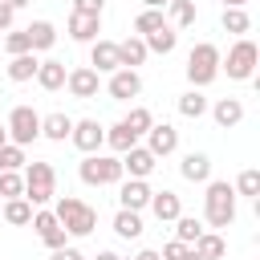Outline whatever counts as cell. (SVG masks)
Here are the masks:
<instances>
[{
	"mask_svg": "<svg viewBox=\"0 0 260 260\" xmlns=\"http://www.w3.org/2000/svg\"><path fill=\"white\" fill-rule=\"evenodd\" d=\"M150 211H154V219L158 223H175L179 215H183V207H179V195L175 191H150V203H146Z\"/></svg>",
	"mask_w": 260,
	"mask_h": 260,
	"instance_id": "obj_14",
	"label": "cell"
},
{
	"mask_svg": "<svg viewBox=\"0 0 260 260\" xmlns=\"http://www.w3.org/2000/svg\"><path fill=\"white\" fill-rule=\"evenodd\" d=\"M142 4H146V8H162L167 0H142Z\"/></svg>",
	"mask_w": 260,
	"mask_h": 260,
	"instance_id": "obj_47",
	"label": "cell"
},
{
	"mask_svg": "<svg viewBox=\"0 0 260 260\" xmlns=\"http://www.w3.org/2000/svg\"><path fill=\"white\" fill-rule=\"evenodd\" d=\"M118 203L130 207V211H142V207L150 203V187H146V179H126V183L118 187Z\"/></svg>",
	"mask_w": 260,
	"mask_h": 260,
	"instance_id": "obj_16",
	"label": "cell"
},
{
	"mask_svg": "<svg viewBox=\"0 0 260 260\" xmlns=\"http://www.w3.org/2000/svg\"><path fill=\"white\" fill-rule=\"evenodd\" d=\"M98 32H102V16H93V12H73L69 16V37L73 41H98Z\"/></svg>",
	"mask_w": 260,
	"mask_h": 260,
	"instance_id": "obj_18",
	"label": "cell"
},
{
	"mask_svg": "<svg viewBox=\"0 0 260 260\" xmlns=\"http://www.w3.org/2000/svg\"><path fill=\"white\" fill-rule=\"evenodd\" d=\"M53 215H57V223L69 232V236H89L93 228H98V211L89 207V203H81V199H73V195H65V199H57V207H53Z\"/></svg>",
	"mask_w": 260,
	"mask_h": 260,
	"instance_id": "obj_3",
	"label": "cell"
},
{
	"mask_svg": "<svg viewBox=\"0 0 260 260\" xmlns=\"http://www.w3.org/2000/svg\"><path fill=\"white\" fill-rule=\"evenodd\" d=\"M211 118H215V126L232 130V126L244 122V102H240V98H219V102L211 106Z\"/></svg>",
	"mask_w": 260,
	"mask_h": 260,
	"instance_id": "obj_17",
	"label": "cell"
},
{
	"mask_svg": "<svg viewBox=\"0 0 260 260\" xmlns=\"http://www.w3.org/2000/svg\"><path fill=\"white\" fill-rule=\"evenodd\" d=\"M69 130H73V118H69V114H49V118H41V134L53 138V142H65Z\"/></svg>",
	"mask_w": 260,
	"mask_h": 260,
	"instance_id": "obj_25",
	"label": "cell"
},
{
	"mask_svg": "<svg viewBox=\"0 0 260 260\" xmlns=\"http://www.w3.org/2000/svg\"><path fill=\"white\" fill-rule=\"evenodd\" d=\"M171 20H175L179 28L195 24V4H191V0H171Z\"/></svg>",
	"mask_w": 260,
	"mask_h": 260,
	"instance_id": "obj_36",
	"label": "cell"
},
{
	"mask_svg": "<svg viewBox=\"0 0 260 260\" xmlns=\"http://www.w3.org/2000/svg\"><path fill=\"white\" fill-rule=\"evenodd\" d=\"M232 191H240V195H260V171H240V179H236V187Z\"/></svg>",
	"mask_w": 260,
	"mask_h": 260,
	"instance_id": "obj_38",
	"label": "cell"
},
{
	"mask_svg": "<svg viewBox=\"0 0 260 260\" xmlns=\"http://www.w3.org/2000/svg\"><path fill=\"white\" fill-rule=\"evenodd\" d=\"M219 49L211 45V41H199L195 49H191V57H187V81H191V89H203V85H211L215 77H219Z\"/></svg>",
	"mask_w": 260,
	"mask_h": 260,
	"instance_id": "obj_2",
	"label": "cell"
},
{
	"mask_svg": "<svg viewBox=\"0 0 260 260\" xmlns=\"http://www.w3.org/2000/svg\"><path fill=\"white\" fill-rule=\"evenodd\" d=\"M154 154L146 150V146H130V150H122V171L130 175V179H146L150 171H154Z\"/></svg>",
	"mask_w": 260,
	"mask_h": 260,
	"instance_id": "obj_12",
	"label": "cell"
},
{
	"mask_svg": "<svg viewBox=\"0 0 260 260\" xmlns=\"http://www.w3.org/2000/svg\"><path fill=\"white\" fill-rule=\"evenodd\" d=\"M65 85H69V93H73V98H81V102L98 98V73H93L89 65H81V69H69Z\"/></svg>",
	"mask_w": 260,
	"mask_h": 260,
	"instance_id": "obj_13",
	"label": "cell"
},
{
	"mask_svg": "<svg viewBox=\"0 0 260 260\" xmlns=\"http://www.w3.org/2000/svg\"><path fill=\"white\" fill-rule=\"evenodd\" d=\"M248 24H252V20H248L244 8H223V28H228V32L240 37V32H248Z\"/></svg>",
	"mask_w": 260,
	"mask_h": 260,
	"instance_id": "obj_37",
	"label": "cell"
},
{
	"mask_svg": "<svg viewBox=\"0 0 260 260\" xmlns=\"http://www.w3.org/2000/svg\"><path fill=\"white\" fill-rule=\"evenodd\" d=\"M122 122H126V126H130V130H134L138 138H142V134H146L150 126H154V118H150V110H142V106H134V110H130V114L122 118Z\"/></svg>",
	"mask_w": 260,
	"mask_h": 260,
	"instance_id": "obj_34",
	"label": "cell"
},
{
	"mask_svg": "<svg viewBox=\"0 0 260 260\" xmlns=\"http://www.w3.org/2000/svg\"><path fill=\"white\" fill-rule=\"evenodd\" d=\"M122 158H110V154H85L81 158V183H89V187H114V183H122Z\"/></svg>",
	"mask_w": 260,
	"mask_h": 260,
	"instance_id": "obj_4",
	"label": "cell"
},
{
	"mask_svg": "<svg viewBox=\"0 0 260 260\" xmlns=\"http://www.w3.org/2000/svg\"><path fill=\"white\" fill-rule=\"evenodd\" d=\"M4 49H8L12 57H16V53H32V45H28V32H24V28L8 32V37H4Z\"/></svg>",
	"mask_w": 260,
	"mask_h": 260,
	"instance_id": "obj_39",
	"label": "cell"
},
{
	"mask_svg": "<svg viewBox=\"0 0 260 260\" xmlns=\"http://www.w3.org/2000/svg\"><path fill=\"white\" fill-rule=\"evenodd\" d=\"M146 150H150L154 158H167V154H175V150H179V130H175L171 122H158V126H150V130H146Z\"/></svg>",
	"mask_w": 260,
	"mask_h": 260,
	"instance_id": "obj_10",
	"label": "cell"
},
{
	"mask_svg": "<svg viewBox=\"0 0 260 260\" xmlns=\"http://www.w3.org/2000/svg\"><path fill=\"white\" fill-rule=\"evenodd\" d=\"M53 260H85L77 248H53Z\"/></svg>",
	"mask_w": 260,
	"mask_h": 260,
	"instance_id": "obj_43",
	"label": "cell"
},
{
	"mask_svg": "<svg viewBox=\"0 0 260 260\" xmlns=\"http://www.w3.org/2000/svg\"><path fill=\"white\" fill-rule=\"evenodd\" d=\"M142 41H146V53H162V57H167V53H175V45H179V37H175V28H171V24H162V28L146 32Z\"/></svg>",
	"mask_w": 260,
	"mask_h": 260,
	"instance_id": "obj_23",
	"label": "cell"
},
{
	"mask_svg": "<svg viewBox=\"0 0 260 260\" xmlns=\"http://www.w3.org/2000/svg\"><path fill=\"white\" fill-rule=\"evenodd\" d=\"M106 142H110V146H114V150L122 154V150L138 146V134H134V130H130L126 122H118V126H110V130H106Z\"/></svg>",
	"mask_w": 260,
	"mask_h": 260,
	"instance_id": "obj_29",
	"label": "cell"
},
{
	"mask_svg": "<svg viewBox=\"0 0 260 260\" xmlns=\"http://www.w3.org/2000/svg\"><path fill=\"white\" fill-rule=\"evenodd\" d=\"M20 179H24V199H28L32 207H45V203L53 199V183H57V175H53L49 162H28Z\"/></svg>",
	"mask_w": 260,
	"mask_h": 260,
	"instance_id": "obj_5",
	"label": "cell"
},
{
	"mask_svg": "<svg viewBox=\"0 0 260 260\" xmlns=\"http://www.w3.org/2000/svg\"><path fill=\"white\" fill-rule=\"evenodd\" d=\"M114 232H118L122 240H138V236H142V215L130 211V207H122V211L114 215Z\"/></svg>",
	"mask_w": 260,
	"mask_h": 260,
	"instance_id": "obj_27",
	"label": "cell"
},
{
	"mask_svg": "<svg viewBox=\"0 0 260 260\" xmlns=\"http://www.w3.org/2000/svg\"><path fill=\"white\" fill-rule=\"evenodd\" d=\"M203 215H207V223L211 228H232V219H236V191H232V183H223V179H207V195H203Z\"/></svg>",
	"mask_w": 260,
	"mask_h": 260,
	"instance_id": "obj_1",
	"label": "cell"
},
{
	"mask_svg": "<svg viewBox=\"0 0 260 260\" xmlns=\"http://www.w3.org/2000/svg\"><path fill=\"white\" fill-rule=\"evenodd\" d=\"M179 171H183V179H187V183H207V179H211V158L191 150V154L183 158V167H179Z\"/></svg>",
	"mask_w": 260,
	"mask_h": 260,
	"instance_id": "obj_21",
	"label": "cell"
},
{
	"mask_svg": "<svg viewBox=\"0 0 260 260\" xmlns=\"http://www.w3.org/2000/svg\"><path fill=\"white\" fill-rule=\"evenodd\" d=\"M4 4H12V8H24V4H28V0H4Z\"/></svg>",
	"mask_w": 260,
	"mask_h": 260,
	"instance_id": "obj_48",
	"label": "cell"
},
{
	"mask_svg": "<svg viewBox=\"0 0 260 260\" xmlns=\"http://www.w3.org/2000/svg\"><path fill=\"white\" fill-rule=\"evenodd\" d=\"M162 24H167V20H162V12H158V8H142V12H138V20H134V32H138V37H146V32H154V28H162Z\"/></svg>",
	"mask_w": 260,
	"mask_h": 260,
	"instance_id": "obj_32",
	"label": "cell"
},
{
	"mask_svg": "<svg viewBox=\"0 0 260 260\" xmlns=\"http://www.w3.org/2000/svg\"><path fill=\"white\" fill-rule=\"evenodd\" d=\"M69 138H73V146H77L81 154H93V150H102V142H106V130H102L93 118H81V122H73Z\"/></svg>",
	"mask_w": 260,
	"mask_h": 260,
	"instance_id": "obj_9",
	"label": "cell"
},
{
	"mask_svg": "<svg viewBox=\"0 0 260 260\" xmlns=\"http://www.w3.org/2000/svg\"><path fill=\"white\" fill-rule=\"evenodd\" d=\"M179 114H183V118H203V114H207V98H203L199 89H187V93L179 98Z\"/></svg>",
	"mask_w": 260,
	"mask_h": 260,
	"instance_id": "obj_30",
	"label": "cell"
},
{
	"mask_svg": "<svg viewBox=\"0 0 260 260\" xmlns=\"http://www.w3.org/2000/svg\"><path fill=\"white\" fill-rule=\"evenodd\" d=\"M24 32H28V45H32V53H41V49H53V45H57V28H53L49 20H32Z\"/></svg>",
	"mask_w": 260,
	"mask_h": 260,
	"instance_id": "obj_22",
	"label": "cell"
},
{
	"mask_svg": "<svg viewBox=\"0 0 260 260\" xmlns=\"http://www.w3.org/2000/svg\"><path fill=\"white\" fill-rule=\"evenodd\" d=\"M146 61V41L142 37H126L122 45H118V69H134V65H142Z\"/></svg>",
	"mask_w": 260,
	"mask_h": 260,
	"instance_id": "obj_19",
	"label": "cell"
},
{
	"mask_svg": "<svg viewBox=\"0 0 260 260\" xmlns=\"http://www.w3.org/2000/svg\"><path fill=\"white\" fill-rule=\"evenodd\" d=\"M93 260H122V256H118V252H98Z\"/></svg>",
	"mask_w": 260,
	"mask_h": 260,
	"instance_id": "obj_45",
	"label": "cell"
},
{
	"mask_svg": "<svg viewBox=\"0 0 260 260\" xmlns=\"http://www.w3.org/2000/svg\"><path fill=\"white\" fill-rule=\"evenodd\" d=\"M203 236V223L195 219V215H179L175 219V240H183V244H195Z\"/></svg>",
	"mask_w": 260,
	"mask_h": 260,
	"instance_id": "obj_31",
	"label": "cell"
},
{
	"mask_svg": "<svg viewBox=\"0 0 260 260\" xmlns=\"http://www.w3.org/2000/svg\"><path fill=\"white\" fill-rule=\"evenodd\" d=\"M20 167H24V146L4 142L0 146V171H20Z\"/></svg>",
	"mask_w": 260,
	"mask_h": 260,
	"instance_id": "obj_33",
	"label": "cell"
},
{
	"mask_svg": "<svg viewBox=\"0 0 260 260\" xmlns=\"http://www.w3.org/2000/svg\"><path fill=\"white\" fill-rule=\"evenodd\" d=\"M65 77H69V73H65V61H41V65H37V85H41V89H49V93H53V89H61V85H65Z\"/></svg>",
	"mask_w": 260,
	"mask_h": 260,
	"instance_id": "obj_20",
	"label": "cell"
},
{
	"mask_svg": "<svg viewBox=\"0 0 260 260\" xmlns=\"http://www.w3.org/2000/svg\"><path fill=\"white\" fill-rule=\"evenodd\" d=\"M0 215H4L8 223H16V228H24V223L32 219V203H28L24 195H16V199H4V207H0Z\"/></svg>",
	"mask_w": 260,
	"mask_h": 260,
	"instance_id": "obj_26",
	"label": "cell"
},
{
	"mask_svg": "<svg viewBox=\"0 0 260 260\" xmlns=\"http://www.w3.org/2000/svg\"><path fill=\"white\" fill-rule=\"evenodd\" d=\"M158 256H162V260H187V256H191V244H183V240H171V244H167Z\"/></svg>",
	"mask_w": 260,
	"mask_h": 260,
	"instance_id": "obj_40",
	"label": "cell"
},
{
	"mask_svg": "<svg viewBox=\"0 0 260 260\" xmlns=\"http://www.w3.org/2000/svg\"><path fill=\"white\" fill-rule=\"evenodd\" d=\"M24 195V179L16 171H0V199H16Z\"/></svg>",
	"mask_w": 260,
	"mask_h": 260,
	"instance_id": "obj_35",
	"label": "cell"
},
{
	"mask_svg": "<svg viewBox=\"0 0 260 260\" xmlns=\"http://www.w3.org/2000/svg\"><path fill=\"white\" fill-rule=\"evenodd\" d=\"M4 142H8V126H0V146H4Z\"/></svg>",
	"mask_w": 260,
	"mask_h": 260,
	"instance_id": "obj_49",
	"label": "cell"
},
{
	"mask_svg": "<svg viewBox=\"0 0 260 260\" xmlns=\"http://www.w3.org/2000/svg\"><path fill=\"white\" fill-rule=\"evenodd\" d=\"M73 4H77L73 12H93V16H102V4H106V0H73Z\"/></svg>",
	"mask_w": 260,
	"mask_h": 260,
	"instance_id": "obj_41",
	"label": "cell"
},
{
	"mask_svg": "<svg viewBox=\"0 0 260 260\" xmlns=\"http://www.w3.org/2000/svg\"><path fill=\"white\" fill-rule=\"evenodd\" d=\"M12 20H16V8L0 0V32H4V28H12Z\"/></svg>",
	"mask_w": 260,
	"mask_h": 260,
	"instance_id": "obj_42",
	"label": "cell"
},
{
	"mask_svg": "<svg viewBox=\"0 0 260 260\" xmlns=\"http://www.w3.org/2000/svg\"><path fill=\"white\" fill-rule=\"evenodd\" d=\"M142 93V77L134 73V69H114L110 73V98L114 102H130V98H138Z\"/></svg>",
	"mask_w": 260,
	"mask_h": 260,
	"instance_id": "obj_11",
	"label": "cell"
},
{
	"mask_svg": "<svg viewBox=\"0 0 260 260\" xmlns=\"http://www.w3.org/2000/svg\"><path fill=\"white\" fill-rule=\"evenodd\" d=\"M37 138H41V114H37L32 106H16V110L8 114V142L28 146V142H37Z\"/></svg>",
	"mask_w": 260,
	"mask_h": 260,
	"instance_id": "obj_7",
	"label": "cell"
},
{
	"mask_svg": "<svg viewBox=\"0 0 260 260\" xmlns=\"http://www.w3.org/2000/svg\"><path fill=\"white\" fill-rule=\"evenodd\" d=\"M89 69L93 73H114L118 69V45L114 41H93L89 45Z\"/></svg>",
	"mask_w": 260,
	"mask_h": 260,
	"instance_id": "obj_15",
	"label": "cell"
},
{
	"mask_svg": "<svg viewBox=\"0 0 260 260\" xmlns=\"http://www.w3.org/2000/svg\"><path fill=\"white\" fill-rule=\"evenodd\" d=\"M256 61H260L256 45H252L248 37H240V41L228 49V61H219V69H228V77H232V81H248V77L256 73Z\"/></svg>",
	"mask_w": 260,
	"mask_h": 260,
	"instance_id": "obj_6",
	"label": "cell"
},
{
	"mask_svg": "<svg viewBox=\"0 0 260 260\" xmlns=\"http://www.w3.org/2000/svg\"><path fill=\"white\" fill-rule=\"evenodd\" d=\"M134 260H162V256H158V252H154V248H142V252H138V256H134Z\"/></svg>",
	"mask_w": 260,
	"mask_h": 260,
	"instance_id": "obj_44",
	"label": "cell"
},
{
	"mask_svg": "<svg viewBox=\"0 0 260 260\" xmlns=\"http://www.w3.org/2000/svg\"><path fill=\"white\" fill-rule=\"evenodd\" d=\"M195 252H199L203 260H219V256L228 252V240H223L219 232H203V236L195 240Z\"/></svg>",
	"mask_w": 260,
	"mask_h": 260,
	"instance_id": "obj_28",
	"label": "cell"
},
{
	"mask_svg": "<svg viewBox=\"0 0 260 260\" xmlns=\"http://www.w3.org/2000/svg\"><path fill=\"white\" fill-rule=\"evenodd\" d=\"M187 260H203V256H199V252H195V248H191V256H187Z\"/></svg>",
	"mask_w": 260,
	"mask_h": 260,
	"instance_id": "obj_50",
	"label": "cell"
},
{
	"mask_svg": "<svg viewBox=\"0 0 260 260\" xmlns=\"http://www.w3.org/2000/svg\"><path fill=\"white\" fill-rule=\"evenodd\" d=\"M28 223H32V232H37V236H41L49 248H65V236H69V232L57 223V215H53V211L32 207V219H28Z\"/></svg>",
	"mask_w": 260,
	"mask_h": 260,
	"instance_id": "obj_8",
	"label": "cell"
},
{
	"mask_svg": "<svg viewBox=\"0 0 260 260\" xmlns=\"http://www.w3.org/2000/svg\"><path fill=\"white\" fill-rule=\"evenodd\" d=\"M37 65H41L37 53H16V57L8 61V77H12V81H32V77H37Z\"/></svg>",
	"mask_w": 260,
	"mask_h": 260,
	"instance_id": "obj_24",
	"label": "cell"
},
{
	"mask_svg": "<svg viewBox=\"0 0 260 260\" xmlns=\"http://www.w3.org/2000/svg\"><path fill=\"white\" fill-rule=\"evenodd\" d=\"M248 0H223V8H244Z\"/></svg>",
	"mask_w": 260,
	"mask_h": 260,
	"instance_id": "obj_46",
	"label": "cell"
}]
</instances>
